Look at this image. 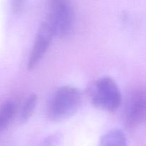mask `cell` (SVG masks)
I'll return each instance as SVG.
<instances>
[{
  "label": "cell",
  "mask_w": 146,
  "mask_h": 146,
  "mask_svg": "<svg viewBox=\"0 0 146 146\" xmlns=\"http://www.w3.org/2000/svg\"><path fill=\"white\" fill-rule=\"evenodd\" d=\"M146 97L143 89H137L131 94L125 112V123L129 127H135L145 120Z\"/></svg>",
  "instance_id": "5b68a950"
},
{
  "label": "cell",
  "mask_w": 146,
  "mask_h": 146,
  "mask_svg": "<svg viewBox=\"0 0 146 146\" xmlns=\"http://www.w3.org/2000/svg\"><path fill=\"white\" fill-rule=\"evenodd\" d=\"M15 113V104L7 101L0 106V134L5 130Z\"/></svg>",
  "instance_id": "52a82bcc"
},
{
  "label": "cell",
  "mask_w": 146,
  "mask_h": 146,
  "mask_svg": "<svg viewBox=\"0 0 146 146\" xmlns=\"http://www.w3.org/2000/svg\"><path fill=\"white\" fill-rule=\"evenodd\" d=\"M98 146H127L125 133L121 129H111L101 137Z\"/></svg>",
  "instance_id": "8992f818"
},
{
  "label": "cell",
  "mask_w": 146,
  "mask_h": 146,
  "mask_svg": "<svg viewBox=\"0 0 146 146\" xmlns=\"http://www.w3.org/2000/svg\"><path fill=\"white\" fill-rule=\"evenodd\" d=\"M82 103V94L78 88L69 85L59 87L48 107V115L54 121H61L74 115Z\"/></svg>",
  "instance_id": "6da1fadb"
},
{
  "label": "cell",
  "mask_w": 146,
  "mask_h": 146,
  "mask_svg": "<svg viewBox=\"0 0 146 146\" xmlns=\"http://www.w3.org/2000/svg\"><path fill=\"white\" fill-rule=\"evenodd\" d=\"M25 0H11V9L14 14H19L22 11Z\"/></svg>",
  "instance_id": "30bf717a"
},
{
  "label": "cell",
  "mask_w": 146,
  "mask_h": 146,
  "mask_svg": "<svg viewBox=\"0 0 146 146\" xmlns=\"http://www.w3.org/2000/svg\"><path fill=\"white\" fill-rule=\"evenodd\" d=\"M92 103L95 107L108 112H114L121 103V93L118 84L113 78L103 77L94 85Z\"/></svg>",
  "instance_id": "3957f363"
},
{
  "label": "cell",
  "mask_w": 146,
  "mask_h": 146,
  "mask_svg": "<svg viewBox=\"0 0 146 146\" xmlns=\"http://www.w3.org/2000/svg\"><path fill=\"white\" fill-rule=\"evenodd\" d=\"M45 21L55 37H64L70 34L74 25V12L69 0H51Z\"/></svg>",
  "instance_id": "7a4b0ae2"
},
{
  "label": "cell",
  "mask_w": 146,
  "mask_h": 146,
  "mask_svg": "<svg viewBox=\"0 0 146 146\" xmlns=\"http://www.w3.org/2000/svg\"><path fill=\"white\" fill-rule=\"evenodd\" d=\"M37 104V96L36 94H31L28 97L23 104L19 114L20 123H24L31 117Z\"/></svg>",
  "instance_id": "ba28073f"
},
{
  "label": "cell",
  "mask_w": 146,
  "mask_h": 146,
  "mask_svg": "<svg viewBox=\"0 0 146 146\" xmlns=\"http://www.w3.org/2000/svg\"><path fill=\"white\" fill-rule=\"evenodd\" d=\"M63 136L60 133H56L48 136L41 143V146H61Z\"/></svg>",
  "instance_id": "9c48e42d"
},
{
  "label": "cell",
  "mask_w": 146,
  "mask_h": 146,
  "mask_svg": "<svg viewBox=\"0 0 146 146\" xmlns=\"http://www.w3.org/2000/svg\"><path fill=\"white\" fill-rule=\"evenodd\" d=\"M55 37L51 27L44 21L38 29L28 60V68L33 70L40 62Z\"/></svg>",
  "instance_id": "277c9868"
}]
</instances>
